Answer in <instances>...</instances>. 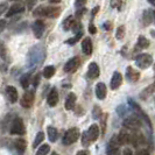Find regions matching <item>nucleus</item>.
I'll use <instances>...</instances> for the list:
<instances>
[{"label": "nucleus", "mask_w": 155, "mask_h": 155, "mask_svg": "<svg viewBox=\"0 0 155 155\" xmlns=\"http://www.w3.org/2000/svg\"><path fill=\"white\" fill-rule=\"evenodd\" d=\"M79 135H81L79 130L77 127H72V128H70L65 132L64 137H63V143L64 145H71V143L76 142L79 139Z\"/></svg>", "instance_id": "1"}, {"label": "nucleus", "mask_w": 155, "mask_h": 155, "mask_svg": "<svg viewBox=\"0 0 155 155\" xmlns=\"http://www.w3.org/2000/svg\"><path fill=\"white\" fill-rule=\"evenodd\" d=\"M135 63L139 67L140 69H147L149 65L153 63V57L149 54H140L137 58H135Z\"/></svg>", "instance_id": "2"}, {"label": "nucleus", "mask_w": 155, "mask_h": 155, "mask_svg": "<svg viewBox=\"0 0 155 155\" xmlns=\"http://www.w3.org/2000/svg\"><path fill=\"white\" fill-rule=\"evenodd\" d=\"M125 128H127V130H132V131H135V130H138L140 128V126H141V119H140L139 117H131V118H127V119H125L124 123H123Z\"/></svg>", "instance_id": "3"}, {"label": "nucleus", "mask_w": 155, "mask_h": 155, "mask_svg": "<svg viewBox=\"0 0 155 155\" xmlns=\"http://www.w3.org/2000/svg\"><path fill=\"white\" fill-rule=\"evenodd\" d=\"M119 142L117 139V135L112 137V139L107 145V149H106V155H120V149H119Z\"/></svg>", "instance_id": "4"}, {"label": "nucleus", "mask_w": 155, "mask_h": 155, "mask_svg": "<svg viewBox=\"0 0 155 155\" xmlns=\"http://www.w3.org/2000/svg\"><path fill=\"white\" fill-rule=\"evenodd\" d=\"M11 133L12 134H18V135H22L25 133V125H23L22 119L15 118L13 120L12 126H11Z\"/></svg>", "instance_id": "5"}, {"label": "nucleus", "mask_w": 155, "mask_h": 155, "mask_svg": "<svg viewBox=\"0 0 155 155\" xmlns=\"http://www.w3.org/2000/svg\"><path fill=\"white\" fill-rule=\"evenodd\" d=\"M79 64H81L79 57H72V58H70L69 61L65 63V65H64V71L68 72V74L75 72V71L78 69Z\"/></svg>", "instance_id": "6"}, {"label": "nucleus", "mask_w": 155, "mask_h": 155, "mask_svg": "<svg viewBox=\"0 0 155 155\" xmlns=\"http://www.w3.org/2000/svg\"><path fill=\"white\" fill-rule=\"evenodd\" d=\"M34 91H27L23 93L22 98H21V106L25 109H29L31 107L33 103H34Z\"/></svg>", "instance_id": "7"}, {"label": "nucleus", "mask_w": 155, "mask_h": 155, "mask_svg": "<svg viewBox=\"0 0 155 155\" xmlns=\"http://www.w3.org/2000/svg\"><path fill=\"white\" fill-rule=\"evenodd\" d=\"M85 134L86 137H87V139L90 140V142H93V141H96V140L98 139V137H99V127L96 124L91 125L90 128L85 132Z\"/></svg>", "instance_id": "8"}, {"label": "nucleus", "mask_w": 155, "mask_h": 155, "mask_svg": "<svg viewBox=\"0 0 155 155\" xmlns=\"http://www.w3.org/2000/svg\"><path fill=\"white\" fill-rule=\"evenodd\" d=\"M45 31V23L42 20H36L35 22L33 23V33H34V36L36 39H40L42 36Z\"/></svg>", "instance_id": "9"}, {"label": "nucleus", "mask_w": 155, "mask_h": 155, "mask_svg": "<svg viewBox=\"0 0 155 155\" xmlns=\"http://www.w3.org/2000/svg\"><path fill=\"white\" fill-rule=\"evenodd\" d=\"M23 11H25V5L21 4V2H16L14 5H12L11 7L8 8V12L6 16L7 18H11L12 15H15L18 13H22Z\"/></svg>", "instance_id": "10"}, {"label": "nucleus", "mask_w": 155, "mask_h": 155, "mask_svg": "<svg viewBox=\"0 0 155 155\" xmlns=\"http://www.w3.org/2000/svg\"><path fill=\"white\" fill-rule=\"evenodd\" d=\"M101 75V69H99V67H98V64L96 62H91L90 63V65H89V68H87V76L90 78H97L98 76Z\"/></svg>", "instance_id": "11"}, {"label": "nucleus", "mask_w": 155, "mask_h": 155, "mask_svg": "<svg viewBox=\"0 0 155 155\" xmlns=\"http://www.w3.org/2000/svg\"><path fill=\"white\" fill-rule=\"evenodd\" d=\"M121 83H123V76H121V74H120V72L116 71V72L113 74V76H112V79H111L110 86H111V89H112V90H117L119 86L121 85Z\"/></svg>", "instance_id": "12"}, {"label": "nucleus", "mask_w": 155, "mask_h": 155, "mask_svg": "<svg viewBox=\"0 0 155 155\" xmlns=\"http://www.w3.org/2000/svg\"><path fill=\"white\" fill-rule=\"evenodd\" d=\"M47 101H48V105L51 106V107L57 105V103H58V92H57V90L55 87H53L51 91L49 92L48 97H47Z\"/></svg>", "instance_id": "13"}, {"label": "nucleus", "mask_w": 155, "mask_h": 155, "mask_svg": "<svg viewBox=\"0 0 155 155\" xmlns=\"http://www.w3.org/2000/svg\"><path fill=\"white\" fill-rule=\"evenodd\" d=\"M126 78H127V81H130V82H137V81H139L140 78V72L139 71H137L135 69H133L132 67H128L127 69H126Z\"/></svg>", "instance_id": "14"}, {"label": "nucleus", "mask_w": 155, "mask_h": 155, "mask_svg": "<svg viewBox=\"0 0 155 155\" xmlns=\"http://www.w3.org/2000/svg\"><path fill=\"white\" fill-rule=\"evenodd\" d=\"M132 135L130 133H127L126 131H121L119 133V135H117V139H118V142L119 145H125V143H128L132 141Z\"/></svg>", "instance_id": "15"}, {"label": "nucleus", "mask_w": 155, "mask_h": 155, "mask_svg": "<svg viewBox=\"0 0 155 155\" xmlns=\"http://www.w3.org/2000/svg\"><path fill=\"white\" fill-rule=\"evenodd\" d=\"M92 41L90 38H85L82 42V50L85 55H91L92 54Z\"/></svg>", "instance_id": "16"}, {"label": "nucleus", "mask_w": 155, "mask_h": 155, "mask_svg": "<svg viewBox=\"0 0 155 155\" xmlns=\"http://www.w3.org/2000/svg\"><path fill=\"white\" fill-rule=\"evenodd\" d=\"M96 96L98 99H104L106 97V85L104 83H98L96 85Z\"/></svg>", "instance_id": "17"}, {"label": "nucleus", "mask_w": 155, "mask_h": 155, "mask_svg": "<svg viewBox=\"0 0 155 155\" xmlns=\"http://www.w3.org/2000/svg\"><path fill=\"white\" fill-rule=\"evenodd\" d=\"M6 93H7V97L11 103H15L18 101V91L14 86H7L6 87Z\"/></svg>", "instance_id": "18"}, {"label": "nucleus", "mask_w": 155, "mask_h": 155, "mask_svg": "<svg viewBox=\"0 0 155 155\" xmlns=\"http://www.w3.org/2000/svg\"><path fill=\"white\" fill-rule=\"evenodd\" d=\"M75 104H76V96L75 93H69L67 99H65V109L67 110H72L75 107Z\"/></svg>", "instance_id": "19"}, {"label": "nucleus", "mask_w": 155, "mask_h": 155, "mask_svg": "<svg viewBox=\"0 0 155 155\" xmlns=\"http://www.w3.org/2000/svg\"><path fill=\"white\" fill-rule=\"evenodd\" d=\"M60 13L58 7H46L45 9V16L48 18H56Z\"/></svg>", "instance_id": "20"}, {"label": "nucleus", "mask_w": 155, "mask_h": 155, "mask_svg": "<svg viewBox=\"0 0 155 155\" xmlns=\"http://www.w3.org/2000/svg\"><path fill=\"white\" fill-rule=\"evenodd\" d=\"M48 137H49V140L51 142H55L57 140V137H58V133H57V130L53 127V126H49L48 127Z\"/></svg>", "instance_id": "21"}, {"label": "nucleus", "mask_w": 155, "mask_h": 155, "mask_svg": "<svg viewBox=\"0 0 155 155\" xmlns=\"http://www.w3.org/2000/svg\"><path fill=\"white\" fill-rule=\"evenodd\" d=\"M154 92H155V83H153L152 85H149L147 89H145V90L142 91V93L140 94V97H141L142 99H145V98L149 97L152 93H154Z\"/></svg>", "instance_id": "22"}, {"label": "nucleus", "mask_w": 155, "mask_h": 155, "mask_svg": "<svg viewBox=\"0 0 155 155\" xmlns=\"http://www.w3.org/2000/svg\"><path fill=\"white\" fill-rule=\"evenodd\" d=\"M54 75H55V68L53 65H48V67H46L43 69V77L47 78V79L51 78Z\"/></svg>", "instance_id": "23"}, {"label": "nucleus", "mask_w": 155, "mask_h": 155, "mask_svg": "<svg viewBox=\"0 0 155 155\" xmlns=\"http://www.w3.org/2000/svg\"><path fill=\"white\" fill-rule=\"evenodd\" d=\"M150 45V42H149V40L146 39L145 36H139V39H138V47H139L140 49H146L148 48Z\"/></svg>", "instance_id": "24"}, {"label": "nucleus", "mask_w": 155, "mask_h": 155, "mask_svg": "<svg viewBox=\"0 0 155 155\" xmlns=\"http://www.w3.org/2000/svg\"><path fill=\"white\" fill-rule=\"evenodd\" d=\"M14 146H15V148L20 153H22V152H25V149H26V141L23 139H18L14 142Z\"/></svg>", "instance_id": "25"}, {"label": "nucleus", "mask_w": 155, "mask_h": 155, "mask_svg": "<svg viewBox=\"0 0 155 155\" xmlns=\"http://www.w3.org/2000/svg\"><path fill=\"white\" fill-rule=\"evenodd\" d=\"M153 21V12L146 9L143 12V23L145 25H149V23Z\"/></svg>", "instance_id": "26"}, {"label": "nucleus", "mask_w": 155, "mask_h": 155, "mask_svg": "<svg viewBox=\"0 0 155 155\" xmlns=\"http://www.w3.org/2000/svg\"><path fill=\"white\" fill-rule=\"evenodd\" d=\"M31 74H26V75H23L21 79H20V83H21V86H22L23 89H27L28 85H29V83H31Z\"/></svg>", "instance_id": "27"}, {"label": "nucleus", "mask_w": 155, "mask_h": 155, "mask_svg": "<svg viewBox=\"0 0 155 155\" xmlns=\"http://www.w3.org/2000/svg\"><path fill=\"white\" fill-rule=\"evenodd\" d=\"M45 140V133L43 132H39L35 137V140H34V143H33V147H38L41 142H43Z\"/></svg>", "instance_id": "28"}, {"label": "nucleus", "mask_w": 155, "mask_h": 155, "mask_svg": "<svg viewBox=\"0 0 155 155\" xmlns=\"http://www.w3.org/2000/svg\"><path fill=\"white\" fill-rule=\"evenodd\" d=\"M49 150H50V147H49V145H42L41 147L38 149V152H36V155H47L49 153Z\"/></svg>", "instance_id": "29"}, {"label": "nucleus", "mask_w": 155, "mask_h": 155, "mask_svg": "<svg viewBox=\"0 0 155 155\" xmlns=\"http://www.w3.org/2000/svg\"><path fill=\"white\" fill-rule=\"evenodd\" d=\"M117 39L118 40H123L125 36V26H120V27H118V29H117Z\"/></svg>", "instance_id": "30"}, {"label": "nucleus", "mask_w": 155, "mask_h": 155, "mask_svg": "<svg viewBox=\"0 0 155 155\" xmlns=\"http://www.w3.org/2000/svg\"><path fill=\"white\" fill-rule=\"evenodd\" d=\"M82 35H83V33H82V31H79V33H77V34H76V36H75V38H72V39L67 40L65 42H67L68 45H75V43H76V42L78 41V40H79L81 38H82Z\"/></svg>", "instance_id": "31"}, {"label": "nucleus", "mask_w": 155, "mask_h": 155, "mask_svg": "<svg viewBox=\"0 0 155 155\" xmlns=\"http://www.w3.org/2000/svg\"><path fill=\"white\" fill-rule=\"evenodd\" d=\"M92 114L94 119H99V117H101V109L99 106H94L92 111Z\"/></svg>", "instance_id": "32"}, {"label": "nucleus", "mask_w": 155, "mask_h": 155, "mask_svg": "<svg viewBox=\"0 0 155 155\" xmlns=\"http://www.w3.org/2000/svg\"><path fill=\"white\" fill-rule=\"evenodd\" d=\"M124 0H111V6L114 8H121Z\"/></svg>", "instance_id": "33"}, {"label": "nucleus", "mask_w": 155, "mask_h": 155, "mask_svg": "<svg viewBox=\"0 0 155 155\" xmlns=\"http://www.w3.org/2000/svg\"><path fill=\"white\" fill-rule=\"evenodd\" d=\"M86 1L87 0H76V2H75V6H76V8H83L84 6H85Z\"/></svg>", "instance_id": "34"}, {"label": "nucleus", "mask_w": 155, "mask_h": 155, "mask_svg": "<svg viewBox=\"0 0 155 155\" xmlns=\"http://www.w3.org/2000/svg\"><path fill=\"white\" fill-rule=\"evenodd\" d=\"M82 142H83V145H84V146H89V145L91 143V142H90V140L87 139L85 132L82 134Z\"/></svg>", "instance_id": "35"}, {"label": "nucleus", "mask_w": 155, "mask_h": 155, "mask_svg": "<svg viewBox=\"0 0 155 155\" xmlns=\"http://www.w3.org/2000/svg\"><path fill=\"white\" fill-rule=\"evenodd\" d=\"M85 12H86V9L84 7L79 8V9L77 11V13H76V18H77V19H81L82 16L84 15V13H85Z\"/></svg>", "instance_id": "36"}, {"label": "nucleus", "mask_w": 155, "mask_h": 155, "mask_svg": "<svg viewBox=\"0 0 155 155\" xmlns=\"http://www.w3.org/2000/svg\"><path fill=\"white\" fill-rule=\"evenodd\" d=\"M6 9H7V4L6 2L0 4V15H2V13H5Z\"/></svg>", "instance_id": "37"}, {"label": "nucleus", "mask_w": 155, "mask_h": 155, "mask_svg": "<svg viewBox=\"0 0 155 155\" xmlns=\"http://www.w3.org/2000/svg\"><path fill=\"white\" fill-rule=\"evenodd\" d=\"M89 31H90L91 34H96L97 29H96V27H94V25H93V23H91V25L89 26Z\"/></svg>", "instance_id": "38"}, {"label": "nucleus", "mask_w": 155, "mask_h": 155, "mask_svg": "<svg viewBox=\"0 0 155 155\" xmlns=\"http://www.w3.org/2000/svg\"><path fill=\"white\" fill-rule=\"evenodd\" d=\"M5 27H6V21L5 20H0V33L5 29Z\"/></svg>", "instance_id": "39"}, {"label": "nucleus", "mask_w": 155, "mask_h": 155, "mask_svg": "<svg viewBox=\"0 0 155 155\" xmlns=\"http://www.w3.org/2000/svg\"><path fill=\"white\" fill-rule=\"evenodd\" d=\"M35 1H36V0H27V6L29 8H31L33 5H35Z\"/></svg>", "instance_id": "40"}, {"label": "nucleus", "mask_w": 155, "mask_h": 155, "mask_svg": "<svg viewBox=\"0 0 155 155\" xmlns=\"http://www.w3.org/2000/svg\"><path fill=\"white\" fill-rule=\"evenodd\" d=\"M111 26H112V23H111V22H105V23H104V29L110 31V29H111Z\"/></svg>", "instance_id": "41"}, {"label": "nucleus", "mask_w": 155, "mask_h": 155, "mask_svg": "<svg viewBox=\"0 0 155 155\" xmlns=\"http://www.w3.org/2000/svg\"><path fill=\"white\" fill-rule=\"evenodd\" d=\"M135 155H149V153H148L147 150H143V149H142V150H139Z\"/></svg>", "instance_id": "42"}, {"label": "nucleus", "mask_w": 155, "mask_h": 155, "mask_svg": "<svg viewBox=\"0 0 155 155\" xmlns=\"http://www.w3.org/2000/svg\"><path fill=\"white\" fill-rule=\"evenodd\" d=\"M123 155H132V150L127 148V149H125V150H124V153H123Z\"/></svg>", "instance_id": "43"}, {"label": "nucleus", "mask_w": 155, "mask_h": 155, "mask_svg": "<svg viewBox=\"0 0 155 155\" xmlns=\"http://www.w3.org/2000/svg\"><path fill=\"white\" fill-rule=\"evenodd\" d=\"M99 11V6H97V7H94V9L92 11V16H94L96 14H97V12Z\"/></svg>", "instance_id": "44"}, {"label": "nucleus", "mask_w": 155, "mask_h": 155, "mask_svg": "<svg viewBox=\"0 0 155 155\" xmlns=\"http://www.w3.org/2000/svg\"><path fill=\"white\" fill-rule=\"evenodd\" d=\"M76 155H87V153H86V150H81V152H78Z\"/></svg>", "instance_id": "45"}, {"label": "nucleus", "mask_w": 155, "mask_h": 155, "mask_svg": "<svg viewBox=\"0 0 155 155\" xmlns=\"http://www.w3.org/2000/svg\"><path fill=\"white\" fill-rule=\"evenodd\" d=\"M147 1L152 5V6H155V0H147Z\"/></svg>", "instance_id": "46"}, {"label": "nucleus", "mask_w": 155, "mask_h": 155, "mask_svg": "<svg viewBox=\"0 0 155 155\" xmlns=\"http://www.w3.org/2000/svg\"><path fill=\"white\" fill-rule=\"evenodd\" d=\"M50 2H53V4H58V2H61V0H50Z\"/></svg>", "instance_id": "47"}, {"label": "nucleus", "mask_w": 155, "mask_h": 155, "mask_svg": "<svg viewBox=\"0 0 155 155\" xmlns=\"http://www.w3.org/2000/svg\"><path fill=\"white\" fill-rule=\"evenodd\" d=\"M153 20H154V21H155V11H154V12H153Z\"/></svg>", "instance_id": "48"}, {"label": "nucleus", "mask_w": 155, "mask_h": 155, "mask_svg": "<svg viewBox=\"0 0 155 155\" xmlns=\"http://www.w3.org/2000/svg\"><path fill=\"white\" fill-rule=\"evenodd\" d=\"M51 155H58V154H57V153H53Z\"/></svg>", "instance_id": "49"}, {"label": "nucleus", "mask_w": 155, "mask_h": 155, "mask_svg": "<svg viewBox=\"0 0 155 155\" xmlns=\"http://www.w3.org/2000/svg\"><path fill=\"white\" fill-rule=\"evenodd\" d=\"M154 72H155V64H154Z\"/></svg>", "instance_id": "50"}, {"label": "nucleus", "mask_w": 155, "mask_h": 155, "mask_svg": "<svg viewBox=\"0 0 155 155\" xmlns=\"http://www.w3.org/2000/svg\"><path fill=\"white\" fill-rule=\"evenodd\" d=\"M12 1H14V0H12Z\"/></svg>", "instance_id": "51"}]
</instances>
